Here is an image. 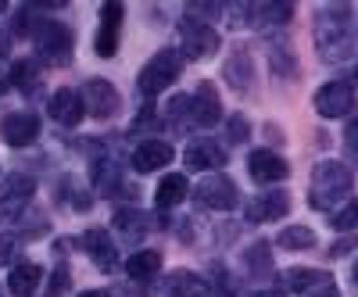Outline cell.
<instances>
[{
	"label": "cell",
	"instance_id": "cell-1",
	"mask_svg": "<svg viewBox=\"0 0 358 297\" xmlns=\"http://www.w3.org/2000/svg\"><path fill=\"white\" fill-rule=\"evenodd\" d=\"M315 47L326 61H348L355 50V29L348 8H330L315 22Z\"/></svg>",
	"mask_w": 358,
	"mask_h": 297
},
{
	"label": "cell",
	"instance_id": "cell-2",
	"mask_svg": "<svg viewBox=\"0 0 358 297\" xmlns=\"http://www.w3.org/2000/svg\"><path fill=\"white\" fill-rule=\"evenodd\" d=\"M351 168L341 165V161H319L315 172H312V190H308V201L319 212H330L337 201H344L351 194Z\"/></svg>",
	"mask_w": 358,
	"mask_h": 297
},
{
	"label": "cell",
	"instance_id": "cell-3",
	"mask_svg": "<svg viewBox=\"0 0 358 297\" xmlns=\"http://www.w3.org/2000/svg\"><path fill=\"white\" fill-rule=\"evenodd\" d=\"M179 72H183V54H179V50L155 54L151 61L143 65V72H140V94L143 97H155V94L169 90V86L179 79Z\"/></svg>",
	"mask_w": 358,
	"mask_h": 297
},
{
	"label": "cell",
	"instance_id": "cell-4",
	"mask_svg": "<svg viewBox=\"0 0 358 297\" xmlns=\"http://www.w3.org/2000/svg\"><path fill=\"white\" fill-rule=\"evenodd\" d=\"M33 43H36V50L47 57V61L65 65L69 57H72L76 36H72V29L62 25V22H36L33 25Z\"/></svg>",
	"mask_w": 358,
	"mask_h": 297
},
{
	"label": "cell",
	"instance_id": "cell-5",
	"mask_svg": "<svg viewBox=\"0 0 358 297\" xmlns=\"http://www.w3.org/2000/svg\"><path fill=\"white\" fill-rule=\"evenodd\" d=\"M183 47H187V57H194V61H201V57L215 54L219 50V33L215 25H208L201 18H183Z\"/></svg>",
	"mask_w": 358,
	"mask_h": 297
},
{
	"label": "cell",
	"instance_id": "cell-6",
	"mask_svg": "<svg viewBox=\"0 0 358 297\" xmlns=\"http://www.w3.org/2000/svg\"><path fill=\"white\" fill-rule=\"evenodd\" d=\"M79 97H83V111H90L94 118H111L118 111V104H122L118 101V90L108 79H90Z\"/></svg>",
	"mask_w": 358,
	"mask_h": 297
},
{
	"label": "cell",
	"instance_id": "cell-7",
	"mask_svg": "<svg viewBox=\"0 0 358 297\" xmlns=\"http://www.w3.org/2000/svg\"><path fill=\"white\" fill-rule=\"evenodd\" d=\"M355 104V94H351V82L337 79V82H326L322 90L315 94V111L322 118H344Z\"/></svg>",
	"mask_w": 358,
	"mask_h": 297
},
{
	"label": "cell",
	"instance_id": "cell-8",
	"mask_svg": "<svg viewBox=\"0 0 358 297\" xmlns=\"http://www.w3.org/2000/svg\"><path fill=\"white\" fill-rule=\"evenodd\" d=\"M197 204L201 208H212V212H229V208L236 204V187L233 180H226V175H208V180L197 187Z\"/></svg>",
	"mask_w": 358,
	"mask_h": 297
},
{
	"label": "cell",
	"instance_id": "cell-9",
	"mask_svg": "<svg viewBox=\"0 0 358 297\" xmlns=\"http://www.w3.org/2000/svg\"><path fill=\"white\" fill-rule=\"evenodd\" d=\"M36 194V180H29V175H15V180L4 187V194H0V222H15L22 212L29 197Z\"/></svg>",
	"mask_w": 358,
	"mask_h": 297
},
{
	"label": "cell",
	"instance_id": "cell-10",
	"mask_svg": "<svg viewBox=\"0 0 358 297\" xmlns=\"http://www.w3.org/2000/svg\"><path fill=\"white\" fill-rule=\"evenodd\" d=\"M287 212H290V194L287 190H265V194L251 197L248 208H244V215L251 222H273V219H283Z\"/></svg>",
	"mask_w": 358,
	"mask_h": 297
},
{
	"label": "cell",
	"instance_id": "cell-11",
	"mask_svg": "<svg viewBox=\"0 0 358 297\" xmlns=\"http://www.w3.org/2000/svg\"><path fill=\"white\" fill-rule=\"evenodd\" d=\"M219 118H222V104L215 97V86L201 82L197 94L190 97V126H215Z\"/></svg>",
	"mask_w": 358,
	"mask_h": 297
},
{
	"label": "cell",
	"instance_id": "cell-12",
	"mask_svg": "<svg viewBox=\"0 0 358 297\" xmlns=\"http://www.w3.org/2000/svg\"><path fill=\"white\" fill-rule=\"evenodd\" d=\"M0 136H4L11 147H29L36 136H40V118L29 115V111H18V115H8L4 126H0Z\"/></svg>",
	"mask_w": 358,
	"mask_h": 297
},
{
	"label": "cell",
	"instance_id": "cell-13",
	"mask_svg": "<svg viewBox=\"0 0 358 297\" xmlns=\"http://www.w3.org/2000/svg\"><path fill=\"white\" fill-rule=\"evenodd\" d=\"M83 247L90 251V258L97 261L101 273H115V269H118V251H115V244H111L108 229H86Z\"/></svg>",
	"mask_w": 358,
	"mask_h": 297
},
{
	"label": "cell",
	"instance_id": "cell-14",
	"mask_svg": "<svg viewBox=\"0 0 358 297\" xmlns=\"http://www.w3.org/2000/svg\"><path fill=\"white\" fill-rule=\"evenodd\" d=\"M172 158H176V151H172L165 140H143L136 151H133V168H136V172H158V168H165Z\"/></svg>",
	"mask_w": 358,
	"mask_h": 297
},
{
	"label": "cell",
	"instance_id": "cell-15",
	"mask_svg": "<svg viewBox=\"0 0 358 297\" xmlns=\"http://www.w3.org/2000/svg\"><path fill=\"white\" fill-rule=\"evenodd\" d=\"M118 29H122V4L101 8V29H97V54L111 57L118 50Z\"/></svg>",
	"mask_w": 358,
	"mask_h": 297
},
{
	"label": "cell",
	"instance_id": "cell-16",
	"mask_svg": "<svg viewBox=\"0 0 358 297\" xmlns=\"http://www.w3.org/2000/svg\"><path fill=\"white\" fill-rule=\"evenodd\" d=\"M248 168H251V180L255 183H280V180H287V161L280 158V154H273V151H255L251 154V161H248Z\"/></svg>",
	"mask_w": 358,
	"mask_h": 297
},
{
	"label": "cell",
	"instance_id": "cell-17",
	"mask_svg": "<svg viewBox=\"0 0 358 297\" xmlns=\"http://www.w3.org/2000/svg\"><path fill=\"white\" fill-rule=\"evenodd\" d=\"M47 111H50V118H54L57 126H79V118L86 115V111H83V97H79L76 90H69V86L50 97Z\"/></svg>",
	"mask_w": 358,
	"mask_h": 297
},
{
	"label": "cell",
	"instance_id": "cell-18",
	"mask_svg": "<svg viewBox=\"0 0 358 297\" xmlns=\"http://www.w3.org/2000/svg\"><path fill=\"white\" fill-rule=\"evenodd\" d=\"M226 165V151L215 147L212 140H194L187 147V168L194 172H212V168H222Z\"/></svg>",
	"mask_w": 358,
	"mask_h": 297
},
{
	"label": "cell",
	"instance_id": "cell-19",
	"mask_svg": "<svg viewBox=\"0 0 358 297\" xmlns=\"http://www.w3.org/2000/svg\"><path fill=\"white\" fill-rule=\"evenodd\" d=\"M40 280H43L40 265H33V261H18L15 269H11V276H8V290H11L15 297H33V290L40 287Z\"/></svg>",
	"mask_w": 358,
	"mask_h": 297
},
{
	"label": "cell",
	"instance_id": "cell-20",
	"mask_svg": "<svg viewBox=\"0 0 358 297\" xmlns=\"http://www.w3.org/2000/svg\"><path fill=\"white\" fill-rule=\"evenodd\" d=\"M183 197H187V175L172 172V175H165V180L158 183L155 204H158V208H176L179 201H183Z\"/></svg>",
	"mask_w": 358,
	"mask_h": 297
},
{
	"label": "cell",
	"instance_id": "cell-21",
	"mask_svg": "<svg viewBox=\"0 0 358 297\" xmlns=\"http://www.w3.org/2000/svg\"><path fill=\"white\" fill-rule=\"evenodd\" d=\"M126 269H129L133 280H147V276H155L162 269V254L158 251H136V254H129Z\"/></svg>",
	"mask_w": 358,
	"mask_h": 297
},
{
	"label": "cell",
	"instance_id": "cell-22",
	"mask_svg": "<svg viewBox=\"0 0 358 297\" xmlns=\"http://www.w3.org/2000/svg\"><path fill=\"white\" fill-rule=\"evenodd\" d=\"M280 247H287V251H308V247H315V233L308 226H290V229L280 233Z\"/></svg>",
	"mask_w": 358,
	"mask_h": 297
},
{
	"label": "cell",
	"instance_id": "cell-23",
	"mask_svg": "<svg viewBox=\"0 0 358 297\" xmlns=\"http://www.w3.org/2000/svg\"><path fill=\"white\" fill-rule=\"evenodd\" d=\"M36 79H40V68H36L33 61H15V68H11V75H8V82H15L18 90H25V94H33Z\"/></svg>",
	"mask_w": 358,
	"mask_h": 297
},
{
	"label": "cell",
	"instance_id": "cell-24",
	"mask_svg": "<svg viewBox=\"0 0 358 297\" xmlns=\"http://www.w3.org/2000/svg\"><path fill=\"white\" fill-rule=\"evenodd\" d=\"M287 283L294 290H315L322 283H330V276H326V273H312V269H294V273H287Z\"/></svg>",
	"mask_w": 358,
	"mask_h": 297
},
{
	"label": "cell",
	"instance_id": "cell-25",
	"mask_svg": "<svg viewBox=\"0 0 358 297\" xmlns=\"http://www.w3.org/2000/svg\"><path fill=\"white\" fill-rule=\"evenodd\" d=\"M115 226L122 229L129 240H140V236L147 233V229H143L147 222H143V215H136V212H118V215H115Z\"/></svg>",
	"mask_w": 358,
	"mask_h": 297
},
{
	"label": "cell",
	"instance_id": "cell-26",
	"mask_svg": "<svg viewBox=\"0 0 358 297\" xmlns=\"http://www.w3.org/2000/svg\"><path fill=\"white\" fill-rule=\"evenodd\" d=\"M65 287H69V269H65V265H57L54 276H50V287H47V297H62Z\"/></svg>",
	"mask_w": 358,
	"mask_h": 297
},
{
	"label": "cell",
	"instance_id": "cell-27",
	"mask_svg": "<svg viewBox=\"0 0 358 297\" xmlns=\"http://www.w3.org/2000/svg\"><path fill=\"white\" fill-rule=\"evenodd\" d=\"M258 22H287L290 18V8H255Z\"/></svg>",
	"mask_w": 358,
	"mask_h": 297
},
{
	"label": "cell",
	"instance_id": "cell-28",
	"mask_svg": "<svg viewBox=\"0 0 358 297\" xmlns=\"http://www.w3.org/2000/svg\"><path fill=\"white\" fill-rule=\"evenodd\" d=\"M355 219H358V208H355V204H348L341 215H334V229H344V233H348V229L355 226Z\"/></svg>",
	"mask_w": 358,
	"mask_h": 297
},
{
	"label": "cell",
	"instance_id": "cell-29",
	"mask_svg": "<svg viewBox=\"0 0 358 297\" xmlns=\"http://www.w3.org/2000/svg\"><path fill=\"white\" fill-rule=\"evenodd\" d=\"M248 133H251L248 129V118L244 115H233L229 118V140H248Z\"/></svg>",
	"mask_w": 358,
	"mask_h": 297
},
{
	"label": "cell",
	"instance_id": "cell-30",
	"mask_svg": "<svg viewBox=\"0 0 358 297\" xmlns=\"http://www.w3.org/2000/svg\"><path fill=\"white\" fill-rule=\"evenodd\" d=\"M315 297H337V287H334V280H330V283H322V287L315 290Z\"/></svg>",
	"mask_w": 358,
	"mask_h": 297
},
{
	"label": "cell",
	"instance_id": "cell-31",
	"mask_svg": "<svg viewBox=\"0 0 358 297\" xmlns=\"http://www.w3.org/2000/svg\"><path fill=\"white\" fill-rule=\"evenodd\" d=\"M208 297H233V290L229 287H215V290H204Z\"/></svg>",
	"mask_w": 358,
	"mask_h": 297
},
{
	"label": "cell",
	"instance_id": "cell-32",
	"mask_svg": "<svg viewBox=\"0 0 358 297\" xmlns=\"http://www.w3.org/2000/svg\"><path fill=\"white\" fill-rule=\"evenodd\" d=\"M251 297H283L280 290H258V294H251Z\"/></svg>",
	"mask_w": 358,
	"mask_h": 297
},
{
	"label": "cell",
	"instance_id": "cell-33",
	"mask_svg": "<svg viewBox=\"0 0 358 297\" xmlns=\"http://www.w3.org/2000/svg\"><path fill=\"white\" fill-rule=\"evenodd\" d=\"M8 86H11V82H8V75L0 72V94H8Z\"/></svg>",
	"mask_w": 358,
	"mask_h": 297
},
{
	"label": "cell",
	"instance_id": "cell-34",
	"mask_svg": "<svg viewBox=\"0 0 358 297\" xmlns=\"http://www.w3.org/2000/svg\"><path fill=\"white\" fill-rule=\"evenodd\" d=\"M79 297H104V290H86V294H79Z\"/></svg>",
	"mask_w": 358,
	"mask_h": 297
}]
</instances>
